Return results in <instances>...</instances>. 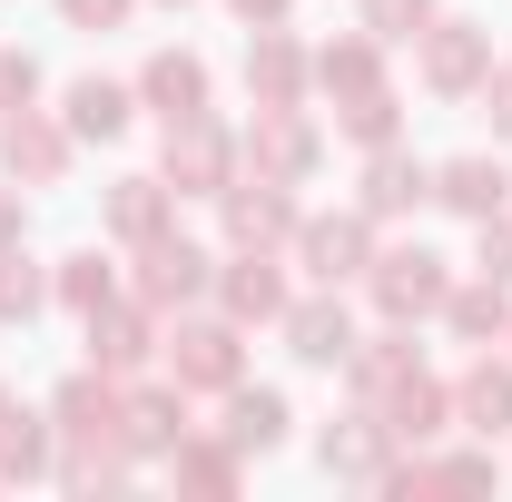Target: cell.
Segmentation results:
<instances>
[{"mask_svg": "<svg viewBox=\"0 0 512 502\" xmlns=\"http://www.w3.org/2000/svg\"><path fill=\"white\" fill-rule=\"evenodd\" d=\"M444 296H453V276H444V256H434V247H394V256H375V306L394 315V325L444 315Z\"/></svg>", "mask_w": 512, "mask_h": 502, "instance_id": "1", "label": "cell"}, {"mask_svg": "<svg viewBox=\"0 0 512 502\" xmlns=\"http://www.w3.org/2000/svg\"><path fill=\"white\" fill-rule=\"evenodd\" d=\"M227 168H237V148H227V128H207V109L168 128V188H188V197H227Z\"/></svg>", "mask_w": 512, "mask_h": 502, "instance_id": "2", "label": "cell"}, {"mask_svg": "<svg viewBox=\"0 0 512 502\" xmlns=\"http://www.w3.org/2000/svg\"><path fill=\"white\" fill-rule=\"evenodd\" d=\"M296 256H306L316 286H345V276L375 266V227L365 217H316V227H296Z\"/></svg>", "mask_w": 512, "mask_h": 502, "instance_id": "3", "label": "cell"}, {"mask_svg": "<svg viewBox=\"0 0 512 502\" xmlns=\"http://www.w3.org/2000/svg\"><path fill=\"white\" fill-rule=\"evenodd\" d=\"M483 69H493V30H473V20H434V40H424V79L463 99V89H483Z\"/></svg>", "mask_w": 512, "mask_h": 502, "instance_id": "4", "label": "cell"}, {"mask_svg": "<svg viewBox=\"0 0 512 502\" xmlns=\"http://www.w3.org/2000/svg\"><path fill=\"white\" fill-rule=\"evenodd\" d=\"M227 237H237V247H276V237H296V207H286V178H256V188H227Z\"/></svg>", "mask_w": 512, "mask_h": 502, "instance_id": "5", "label": "cell"}, {"mask_svg": "<svg viewBox=\"0 0 512 502\" xmlns=\"http://www.w3.org/2000/svg\"><path fill=\"white\" fill-rule=\"evenodd\" d=\"M138 99L178 128V119H197V109H207V69H197L188 50H158V60H148V79H138Z\"/></svg>", "mask_w": 512, "mask_h": 502, "instance_id": "6", "label": "cell"}, {"mask_svg": "<svg viewBox=\"0 0 512 502\" xmlns=\"http://www.w3.org/2000/svg\"><path fill=\"white\" fill-rule=\"evenodd\" d=\"M434 197H444L453 217H503V197H512V178L493 168V158H453V168H434Z\"/></svg>", "mask_w": 512, "mask_h": 502, "instance_id": "7", "label": "cell"}, {"mask_svg": "<svg viewBox=\"0 0 512 502\" xmlns=\"http://www.w3.org/2000/svg\"><path fill=\"white\" fill-rule=\"evenodd\" d=\"M0 158H10V178H30V188H50L69 168V128H50V119H10V138H0Z\"/></svg>", "mask_w": 512, "mask_h": 502, "instance_id": "8", "label": "cell"}, {"mask_svg": "<svg viewBox=\"0 0 512 502\" xmlns=\"http://www.w3.org/2000/svg\"><path fill=\"white\" fill-rule=\"evenodd\" d=\"M148 306H188L197 286H207V247H188V237H148Z\"/></svg>", "mask_w": 512, "mask_h": 502, "instance_id": "9", "label": "cell"}, {"mask_svg": "<svg viewBox=\"0 0 512 502\" xmlns=\"http://www.w3.org/2000/svg\"><path fill=\"white\" fill-rule=\"evenodd\" d=\"M296 79H306L296 40H276V20H266V30H256V50H247V89L266 99V109H296Z\"/></svg>", "mask_w": 512, "mask_h": 502, "instance_id": "10", "label": "cell"}, {"mask_svg": "<svg viewBox=\"0 0 512 502\" xmlns=\"http://www.w3.org/2000/svg\"><path fill=\"white\" fill-rule=\"evenodd\" d=\"M286 335H296V355H306V365H345V355H355V325H345L335 296L296 306V315H286Z\"/></svg>", "mask_w": 512, "mask_h": 502, "instance_id": "11", "label": "cell"}, {"mask_svg": "<svg viewBox=\"0 0 512 502\" xmlns=\"http://www.w3.org/2000/svg\"><path fill=\"white\" fill-rule=\"evenodd\" d=\"M256 168H266V178H306V168H316V128L296 119V109H266V128H256Z\"/></svg>", "mask_w": 512, "mask_h": 502, "instance_id": "12", "label": "cell"}, {"mask_svg": "<svg viewBox=\"0 0 512 502\" xmlns=\"http://www.w3.org/2000/svg\"><path fill=\"white\" fill-rule=\"evenodd\" d=\"M178 384H237V325H188L178 335Z\"/></svg>", "mask_w": 512, "mask_h": 502, "instance_id": "13", "label": "cell"}, {"mask_svg": "<svg viewBox=\"0 0 512 502\" xmlns=\"http://www.w3.org/2000/svg\"><path fill=\"white\" fill-rule=\"evenodd\" d=\"M227 315H237V325H256V315H286V276H276L256 247L227 266Z\"/></svg>", "mask_w": 512, "mask_h": 502, "instance_id": "14", "label": "cell"}, {"mask_svg": "<svg viewBox=\"0 0 512 502\" xmlns=\"http://www.w3.org/2000/svg\"><path fill=\"white\" fill-rule=\"evenodd\" d=\"M119 424H128V414H119V394H109L99 375H79V384L60 394V434H79V443H109Z\"/></svg>", "mask_w": 512, "mask_h": 502, "instance_id": "15", "label": "cell"}, {"mask_svg": "<svg viewBox=\"0 0 512 502\" xmlns=\"http://www.w3.org/2000/svg\"><path fill=\"white\" fill-rule=\"evenodd\" d=\"M434 197V178L414 168V158H375L365 168V217H404V207H424Z\"/></svg>", "mask_w": 512, "mask_h": 502, "instance_id": "16", "label": "cell"}, {"mask_svg": "<svg viewBox=\"0 0 512 502\" xmlns=\"http://www.w3.org/2000/svg\"><path fill=\"white\" fill-rule=\"evenodd\" d=\"M128 128V89L119 79H79L69 89V138H119Z\"/></svg>", "mask_w": 512, "mask_h": 502, "instance_id": "17", "label": "cell"}, {"mask_svg": "<svg viewBox=\"0 0 512 502\" xmlns=\"http://www.w3.org/2000/svg\"><path fill=\"white\" fill-rule=\"evenodd\" d=\"M109 227L138 237V247H148V237H168V178H128V188L109 197Z\"/></svg>", "mask_w": 512, "mask_h": 502, "instance_id": "18", "label": "cell"}, {"mask_svg": "<svg viewBox=\"0 0 512 502\" xmlns=\"http://www.w3.org/2000/svg\"><path fill=\"white\" fill-rule=\"evenodd\" d=\"M276 434H286V394H237L227 404V443L237 453H266Z\"/></svg>", "mask_w": 512, "mask_h": 502, "instance_id": "19", "label": "cell"}, {"mask_svg": "<svg viewBox=\"0 0 512 502\" xmlns=\"http://www.w3.org/2000/svg\"><path fill=\"white\" fill-rule=\"evenodd\" d=\"M128 443H138V453H168V443H188L178 394H138V404H128Z\"/></svg>", "mask_w": 512, "mask_h": 502, "instance_id": "20", "label": "cell"}, {"mask_svg": "<svg viewBox=\"0 0 512 502\" xmlns=\"http://www.w3.org/2000/svg\"><path fill=\"white\" fill-rule=\"evenodd\" d=\"M89 345H99V365H109V375H128V365H138V355H148V315H89Z\"/></svg>", "mask_w": 512, "mask_h": 502, "instance_id": "21", "label": "cell"}, {"mask_svg": "<svg viewBox=\"0 0 512 502\" xmlns=\"http://www.w3.org/2000/svg\"><path fill=\"white\" fill-rule=\"evenodd\" d=\"M316 79L335 89V99H365V89H375V40H335V50H316Z\"/></svg>", "mask_w": 512, "mask_h": 502, "instance_id": "22", "label": "cell"}, {"mask_svg": "<svg viewBox=\"0 0 512 502\" xmlns=\"http://www.w3.org/2000/svg\"><path fill=\"white\" fill-rule=\"evenodd\" d=\"M463 424H483V434L512 424V365H473L463 375Z\"/></svg>", "mask_w": 512, "mask_h": 502, "instance_id": "23", "label": "cell"}, {"mask_svg": "<svg viewBox=\"0 0 512 502\" xmlns=\"http://www.w3.org/2000/svg\"><path fill=\"white\" fill-rule=\"evenodd\" d=\"M365 30L375 40H424L434 30V0H365Z\"/></svg>", "mask_w": 512, "mask_h": 502, "instance_id": "24", "label": "cell"}, {"mask_svg": "<svg viewBox=\"0 0 512 502\" xmlns=\"http://www.w3.org/2000/svg\"><path fill=\"white\" fill-rule=\"evenodd\" d=\"M60 306H79V315L109 306V266H99V256H69L60 266Z\"/></svg>", "mask_w": 512, "mask_h": 502, "instance_id": "25", "label": "cell"}, {"mask_svg": "<svg viewBox=\"0 0 512 502\" xmlns=\"http://www.w3.org/2000/svg\"><path fill=\"white\" fill-rule=\"evenodd\" d=\"M444 315L463 325V335H493V325H503V286L483 276V286H463V296H444Z\"/></svg>", "mask_w": 512, "mask_h": 502, "instance_id": "26", "label": "cell"}, {"mask_svg": "<svg viewBox=\"0 0 512 502\" xmlns=\"http://www.w3.org/2000/svg\"><path fill=\"white\" fill-rule=\"evenodd\" d=\"M345 138H365V148H384V138H394V99H384V89H365V99H345Z\"/></svg>", "mask_w": 512, "mask_h": 502, "instance_id": "27", "label": "cell"}, {"mask_svg": "<svg viewBox=\"0 0 512 502\" xmlns=\"http://www.w3.org/2000/svg\"><path fill=\"white\" fill-rule=\"evenodd\" d=\"M40 463H50L40 424H20V414H10V434H0V473H40Z\"/></svg>", "mask_w": 512, "mask_h": 502, "instance_id": "28", "label": "cell"}, {"mask_svg": "<svg viewBox=\"0 0 512 502\" xmlns=\"http://www.w3.org/2000/svg\"><path fill=\"white\" fill-rule=\"evenodd\" d=\"M40 306V276L20 266V247H0V315H30Z\"/></svg>", "mask_w": 512, "mask_h": 502, "instance_id": "29", "label": "cell"}, {"mask_svg": "<svg viewBox=\"0 0 512 502\" xmlns=\"http://www.w3.org/2000/svg\"><path fill=\"white\" fill-rule=\"evenodd\" d=\"M30 99H40V69L20 50H0V109H30Z\"/></svg>", "mask_w": 512, "mask_h": 502, "instance_id": "30", "label": "cell"}, {"mask_svg": "<svg viewBox=\"0 0 512 502\" xmlns=\"http://www.w3.org/2000/svg\"><path fill=\"white\" fill-rule=\"evenodd\" d=\"M325 463L335 473H375V434H325Z\"/></svg>", "mask_w": 512, "mask_h": 502, "instance_id": "31", "label": "cell"}, {"mask_svg": "<svg viewBox=\"0 0 512 502\" xmlns=\"http://www.w3.org/2000/svg\"><path fill=\"white\" fill-rule=\"evenodd\" d=\"M69 10V30H119L128 20V0H60Z\"/></svg>", "mask_w": 512, "mask_h": 502, "instance_id": "32", "label": "cell"}, {"mask_svg": "<svg viewBox=\"0 0 512 502\" xmlns=\"http://www.w3.org/2000/svg\"><path fill=\"white\" fill-rule=\"evenodd\" d=\"M483 276L512 286V227H493V217H483Z\"/></svg>", "mask_w": 512, "mask_h": 502, "instance_id": "33", "label": "cell"}, {"mask_svg": "<svg viewBox=\"0 0 512 502\" xmlns=\"http://www.w3.org/2000/svg\"><path fill=\"white\" fill-rule=\"evenodd\" d=\"M483 119L512 138V69H483Z\"/></svg>", "mask_w": 512, "mask_h": 502, "instance_id": "34", "label": "cell"}, {"mask_svg": "<svg viewBox=\"0 0 512 502\" xmlns=\"http://www.w3.org/2000/svg\"><path fill=\"white\" fill-rule=\"evenodd\" d=\"M178 473H188V483H227L237 463H227V453H178Z\"/></svg>", "mask_w": 512, "mask_h": 502, "instance_id": "35", "label": "cell"}, {"mask_svg": "<svg viewBox=\"0 0 512 502\" xmlns=\"http://www.w3.org/2000/svg\"><path fill=\"white\" fill-rule=\"evenodd\" d=\"M0 247H20V188H0Z\"/></svg>", "mask_w": 512, "mask_h": 502, "instance_id": "36", "label": "cell"}, {"mask_svg": "<svg viewBox=\"0 0 512 502\" xmlns=\"http://www.w3.org/2000/svg\"><path fill=\"white\" fill-rule=\"evenodd\" d=\"M237 10H247V20H286V0H237Z\"/></svg>", "mask_w": 512, "mask_h": 502, "instance_id": "37", "label": "cell"}]
</instances>
